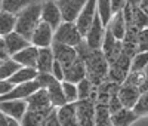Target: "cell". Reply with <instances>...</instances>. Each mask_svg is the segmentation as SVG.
Listing matches in <instances>:
<instances>
[{"label": "cell", "instance_id": "1", "mask_svg": "<svg viewBox=\"0 0 148 126\" xmlns=\"http://www.w3.org/2000/svg\"><path fill=\"white\" fill-rule=\"evenodd\" d=\"M79 58L83 61L86 68V79L93 86H99L108 80V61L102 50H93L86 46L83 42L77 48Z\"/></svg>", "mask_w": 148, "mask_h": 126}, {"label": "cell", "instance_id": "2", "mask_svg": "<svg viewBox=\"0 0 148 126\" xmlns=\"http://www.w3.org/2000/svg\"><path fill=\"white\" fill-rule=\"evenodd\" d=\"M40 22H42V3L36 2L15 17L14 31H16L22 37H25L27 40H30L34 30L37 28V25Z\"/></svg>", "mask_w": 148, "mask_h": 126}, {"label": "cell", "instance_id": "3", "mask_svg": "<svg viewBox=\"0 0 148 126\" xmlns=\"http://www.w3.org/2000/svg\"><path fill=\"white\" fill-rule=\"evenodd\" d=\"M83 42H84V37L82 36V33L79 31L74 22H62L55 30L53 43L65 45V46H71L77 49Z\"/></svg>", "mask_w": 148, "mask_h": 126}, {"label": "cell", "instance_id": "4", "mask_svg": "<svg viewBox=\"0 0 148 126\" xmlns=\"http://www.w3.org/2000/svg\"><path fill=\"white\" fill-rule=\"evenodd\" d=\"M132 58L121 52L113 62L108 64V80L116 85H123L130 73Z\"/></svg>", "mask_w": 148, "mask_h": 126}, {"label": "cell", "instance_id": "5", "mask_svg": "<svg viewBox=\"0 0 148 126\" xmlns=\"http://www.w3.org/2000/svg\"><path fill=\"white\" fill-rule=\"evenodd\" d=\"M77 125L79 126H96V107L95 101L83 99L76 103Z\"/></svg>", "mask_w": 148, "mask_h": 126}, {"label": "cell", "instance_id": "6", "mask_svg": "<svg viewBox=\"0 0 148 126\" xmlns=\"http://www.w3.org/2000/svg\"><path fill=\"white\" fill-rule=\"evenodd\" d=\"M105 30H107V27L102 24L101 18L96 14L92 27L89 28V31L84 36L86 46H88L89 49H93V50H101L102 42H104V36H105Z\"/></svg>", "mask_w": 148, "mask_h": 126}, {"label": "cell", "instance_id": "7", "mask_svg": "<svg viewBox=\"0 0 148 126\" xmlns=\"http://www.w3.org/2000/svg\"><path fill=\"white\" fill-rule=\"evenodd\" d=\"M64 22H76L82 9L88 3V0H55Z\"/></svg>", "mask_w": 148, "mask_h": 126}, {"label": "cell", "instance_id": "8", "mask_svg": "<svg viewBox=\"0 0 148 126\" xmlns=\"http://www.w3.org/2000/svg\"><path fill=\"white\" fill-rule=\"evenodd\" d=\"M42 22L47 24L53 31L62 24V15L55 0H47L42 3Z\"/></svg>", "mask_w": 148, "mask_h": 126}, {"label": "cell", "instance_id": "9", "mask_svg": "<svg viewBox=\"0 0 148 126\" xmlns=\"http://www.w3.org/2000/svg\"><path fill=\"white\" fill-rule=\"evenodd\" d=\"M95 17H96V0H88V3L84 5V8L80 12V15L77 17L76 22H74L83 37L86 36V33H88L89 28L92 27Z\"/></svg>", "mask_w": 148, "mask_h": 126}, {"label": "cell", "instance_id": "10", "mask_svg": "<svg viewBox=\"0 0 148 126\" xmlns=\"http://www.w3.org/2000/svg\"><path fill=\"white\" fill-rule=\"evenodd\" d=\"M125 21H126V27L127 28H136V30H142L148 27V17L139 9V6H132V5H126L125 10Z\"/></svg>", "mask_w": 148, "mask_h": 126}, {"label": "cell", "instance_id": "11", "mask_svg": "<svg viewBox=\"0 0 148 126\" xmlns=\"http://www.w3.org/2000/svg\"><path fill=\"white\" fill-rule=\"evenodd\" d=\"M53 34L55 31L49 27L47 24L45 22H40L37 25V28L34 30L31 39H30V43L39 49H45V48H52L53 45Z\"/></svg>", "mask_w": 148, "mask_h": 126}, {"label": "cell", "instance_id": "12", "mask_svg": "<svg viewBox=\"0 0 148 126\" xmlns=\"http://www.w3.org/2000/svg\"><path fill=\"white\" fill-rule=\"evenodd\" d=\"M39 89H40V85H39L37 80H33V82H28V83H22V85H16V86L12 87L10 92H8L3 96H0V103H2V101H9V99H24L25 101L27 98H30Z\"/></svg>", "mask_w": 148, "mask_h": 126}, {"label": "cell", "instance_id": "13", "mask_svg": "<svg viewBox=\"0 0 148 126\" xmlns=\"http://www.w3.org/2000/svg\"><path fill=\"white\" fill-rule=\"evenodd\" d=\"M25 101H27V108H30V110H37V111L46 113V114H51L55 110L53 105L51 104V99H49L46 89H39Z\"/></svg>", "mask_w": 148, "mask_h": 126}, {"label": "cell", "instance_id": "14", "mask_svg": "<svg viewBox=\"0 0 148 126\" xmlns=\"http://www.w3.org/2000/svg\"><path fill=\"white\" fill-rule=\"evenodd\" d=\"M52 52H53V58L56 62H59L64 68L70 67L74 61L79 58L77 49L71 48V46H65V45H59V43H53L52 45Z\"/></svg>", "mask_w": 148, "mask_h": 126}, {"label": "cell", "instance_id": "15", "mask_svg": "<svg viewBox=\"0 0 148 126\" xmlns=\"http://www.w3.org/2000/svg\"><path fill=\"white\" fill-rule=\"evenodd\" d=\"M0 111L6 114L8 117H12L18 122L22 120L24 114L27 111V101L24 99H9L0 103Z\"/></svg>", "mask_w": 148, "mask_h": 126}, {"label": "cell", "instance_id": "16", "mask_svg": "<svg viewBox=\"0 0 148 126\" xmlns=\"http://www.w3.org/2000/svg\"><path fill=\"white\" fill-rule=\"evenodd\" d=\"M45 89L49 95V99H51V104L53 105V108H59L67 104V99L64 96V92H62V82L56 80L53 76L51 74V79L46 83Z\"/></svg>", "mask_w": 148, "mask_h": 126}, {"label": "cell", "instance_id": "17", "mask_svg": "<svg viewBox=\"0 0 148 126\" xmlns=\"http://www.w3.org/2000/svg\"><path fill=\"white\" fill-rule=\"evenodd\" d=\"M119 101L123 108H127V110H133V107L136 105L138 99L141 96V91L138 87H133V86H127V85H120L119 87Z\"/></svg>", "mask_w": 148, "mask_h": 126}, {"label": "cell", "instance_id": "18", "mask_svg": "<svg viewBox=\"0 0 148 126\" xmlns=\"http://www.w3.org/2000/svg\"><path fill=\"white\" fill-rule=\"evenodd\" d=\"M3 42H5V46H6V50L9 56L12 58L14 55H16L18 52H21L22 49H25L27 46H30V40H27L25 37H22L21 34H18L16 31H12L9 33L8 36L3 37Z\"/></svg>", "mask_w": 148, "mask_h": 126}, {"label": "cell", "instance_id": "19", "mask_svg": "<svg viewBox=\"0 0 148 126\" xmlns=\"http://www.w3.org/2000/svg\"><path fill=\"white\" fill-rule=\"evenodd\" d=\"M37 56H39V48L30 45L25 49H22L21 52H18L16 55H14V56H12V59H14L16 64H19L21 67L36 68Z\"/></svg>", "mask_w": 148, "mask_h": 126}, {"label": "cell", "instance_id": "20", "mask_svg": "<svg viewBox=\"0 0 148 126\" xmlns=\"http://www.w3.org/2000/svg\"><path fill=\"white\" fill-rule=\"evenodd\" d=\"M83 79H86V68H84V64L80 58H77L70 67L64 68V82L77 85Z\"/></svg>", "mask_w": 148, "mask_h": 126}, {"label": "cell", "instance_id": "21", "mask_svg": "<svg viewBox=\"0 0 148 126\" xmlns=\"http://www.w3.org/2000/svg\"><path fill=\"white\" fill-rule=\"evenodd\" d=\"M53 62H55V58H53L52 48L39 49V56H37V64H36L37 73L39 74H51Z\"/></svg>", "mask_w": 148, "mask_h": 126}, {"label": "cell", "instance_id": "22", "mask_svg": "<svg viewBox=\"0 0 148 126\" xmlns=\"http://www.w3.org/2000/svg\"><path fill=\"white\" fill-rule=\"evenodd\" d=\"M56 116L61 126H79L77 125V113H76V103L65 104L56 108Z\"/></svg>", "mask_w": 148, "mask_h": 126}, {"label": "cell", "instance_id": "23", "mask_svg": "<svg viewBox=\"0 0 148 126\" xmlns=\"http://www.w3.org/2000/svg\"><path fill=\"white\" fill-rule=\"evenodd\" d=\"M138 33H139V30H136V28H127L126 34H125V39L121 40L123 52L130 58H133L139 52L138 50Z\"/></svg>", "mask_w": 148, "mask_h": 126}, {"label": "cell", "instance_id": "24", "mask_svg": "<svg viewBox=\"0 0 148 126\" xmlns=\"http://www.w3.org/2000/svg\"><path fill=\"white\" fill-rule=\"evenodd\" d=\"M107 28L113 33V36L116 37L119 42H121L123 39H125V34H126L127 27H126V21H125V15H123V12H119V14L113 15L110 24L107 25Z\"/></svg>", "mask_w": 148, "mask_h": 126}, {"label": "cell", "instance_id": "25", "mask_svg": "<svg viewBox=\"0 0 148 126\" xmlns=\"http://www.w3.org/2000/svg\"><path fill=\"white\" fill-rule=\"evenodd\" d=\"M136 119L138 116L133 113V110H127V108H120L116 113H111L110 116L113 126H130Z\"/></svg>", "mask_w": 148, "mask_h": 126}, {"label": "cell", "instance_id": "26", "mask_svg": "<svg viewBox=\"0 0 148 126\" xmlns=\"http://www.w3.org/2000/svg\"><path fill=\"white\" fill-rule=\"evenodd\" d=\"M39 76L36 68H28V67H21L12 77L8 80L12 86H16V85H22V83H28L36 80V77Z\"/></svg>", "mask_w": 148, "mask_h": 126}, {"label": "cell", "instance_id": "27", "mask_svg": "<svg viewBox=\"0 0 148 126\" xmlns=\"http://www.w3.org/2000/svg\"><path fill=\"white\" fill-rule=\"evenodd\" d=\"M36 2L37 0H2V10L16 17L19 12H22L25 8Z\"/></svg>", "mask_w": 148, "mask_h": 126}, {"label": "cell", "instance_id": "28", "mask_svg": "<svg viewBox=\"0 0 148 126\" xmlns=\"http://www.w3.org/2000/svg\"><path fill=\"white\" fill-rule=\"evenodd\" d=\"M96 14L101 18L102 24L107 25L110 24L113 18V9H111V0H96Z\"/></svg>", "mask_w": 148, "mask_h": 126}, {"label": "cell", "instance_id": "29", "mask_svg": "<svg viewBox=\"0 0 148 126\" xmlns=\"http://www.w3.org/2000/svg\"><path fill=\"white\" fill-rule=\"evenodd\" d=\"M77 94H79V101H83V99L95 101L96 86H93L88 79H83L80 83H77Z\"/></svg>", "mask_w": 148, "mask_h": 126}, {"label": "cell", "instance_id": "30", "mask_svg": "<svg viewBox=\"0 0 148 126\" xmlns=\"http://www.w3.org/2000/svg\"><path fill=\"white\" fill-rule=\"evenodd\" d=\"M15 30V15L0 10V37H5Z\"/></svg>", "mask_w": 148, "mask_h": 126}, {"label": "cell", "instance_id": "31", "mask_svg": "<svg viewBox=\"0 0 148 126\" xmlns=\"http://www.w3.org/2000/svg\"><path fill=\"white\" fill-rule=\"evenodd\" d=\"M19 68H21V65L16 64V62L12 59V58L3 61L2 64H0V82L9 80V79H10L12 76H14Z\"/></svg>", "mask_w": 148, "mask_h": 126}, {"label": "cell", "instance_id": "32", "mask_svg": "<svg viewBox=\"0 0 148 126\" xmlns=\"http://www.w3.org/2000/svg\"><path fill=\"white\" fill-rule=\"evenodd\" d=\"M148 67V52H138L132 58L130 71H145Z\"/></svg>", "mask_w": 148, "mask_h": 126}, {"label": "cell", "instance_id": "33", "mask_svg": "<svg viewBox=\"0 0 148 126\" xmlns=\"http://www.w3.org/2000/svg\"><path fill=\"white\" fill-rule=\"evenodd\" d=\"M62 92L67 99V104H74L79 101V94H77V85L70 83V82H62Z\"/></svg>", "mask_w": 148, "mask_h": 126}, {"label": "cell", "instance_id": "34", "mask_svg": "<svg viewBox=\"0 0 148 126\" xmlns=\"http://www.w3.org/2000/svg\"><path fill=\"white\" fill-rule=\"evenodd\" d=\"M133 113H135L138 117H141V116H148V92L141 94L136 105L133 107Z\"/></svg>", "mask_w": 148, "mask_h": 126}, {"label": "cell", "instance_id": "35", "mask_svg": "<svg viewBox=\"0 0 148 126\" xmlns=\"http://www.w3.org/2000/svg\"><path fill=\"white\" fill-rule=\"evenodd\" d=\"M144 76H145V71H130L127 79L125 80L123 85H127V86H133V87H141L142 82H144Z\"/></svg>", "mask_w": 148, "mask_h": 126}, {"label": "cell", "instance_id": "36", "mask_svg": "<svg viewBox=\"0 0 148 126\" xmlns=\"http://www.w3.org/2000/svg\"><path fill=\"white\" fill-rule=\"evenodd\" d=\"M138 50L139 52H148V27L139 30L138 33Z\"/></svg>", "mask_w": 148, "mask_h": 126}, {"label": "cell", "instance_id": "37", "mask_svg": "<svg viewBox=\"0 0 148 126\" xmlns=\"http://www.w3.org/2000/svg\"><path fill=\"white\" fill-rule=\"evenodd\" d=\"M51 74L53 76V77L56 79V80H59V82H64V67L59 64V62H53V67H52V71H51Z\"/></svg>", "mask_w": 148, "mask_h": 126}, {"label": "cell", "instance_id": "38", "mask_svg": "<svg viewBox=\"0 0 148 126\" xmlns=\"http://www.w3.org/2000/svg\"><path fill=\"white\" fill-rule=\"evenodd\" d=\"M42 126H61L59 125V120H58V116H56V108L43 120Z\"/></svg>", "mask_w": 148, "mask_h": 126}, {"label": "cell", "instance_id": "39", "mask_svg": "<svg viewBox=\"0 0 148 126\" xmlns=\"http://www.w3.org/2000/svg\"><path fill=\"white\" fill-rule=\"evenodd\" d=\"M127 2L126 0H111V9H113V15L119 14V12H123L126 8Z\"/></svg>", "mask_w": 148, "mask_h": 126}, {"label": "cell", "instance_id": "40", "mask_svg": "<svg viewBox=\"0 0 148 126\" xmlns=\"http://www.w3.org/2000/svg\"><path fill=\"white\" fill-rule=\"evenodd\" d=\"M9 54L6 50V46H5V42H3V37H0V62H3L6 59H9Z\"/></svg>", "mask_w": 148, "mask_h": 126}, {"label": "cell", "instance_id": "41", "mask_svg": "<svg viewBox=\"0 0 148 126\" xmlns=\"http://www.w3.org/2000/svg\"><path fill=\"white\" fill-rule=\"evenodd\" d=\"M12 86L8 80H5V82H0V96H3V95H6L8 92H10L12 91Z\"/></svg>", "mask_w": 148, "mask_h": 126}, {"label": "cell", "instance_id": "42", "mask_svg": "<svg viewBox=\"0 0 148 126\" xmlns=\"http://www.w3.org/2000/svg\"><path fill=\"white\" fill-rule=\"evenodd\" d=\"M139 91H141V94H144V92H148V67L145 68L144 82H142V85H141V87H139Z\"/></svg>", "mask_w": 148, "mask_h": 126}, {"label": "cell", "instance_id": "43", "mask_svg": "<svg viewBox=\"0 0 148 126\" xmlns=\"http://www.w3.org/2000/svg\"><path fill=\"white\" fill-rule=\"evenodd\" d=\"M0 126H9V117L0 111Z\"/></svg>", "mask_w": 148, "mask_h": 126}, {"label": "cell", "instance_id": "44", "mask_svg": "<svg viewBox=\"0 0 148 126\" xmlns=\"http://www.w3.org/2000/svg\"><path fill=\"white\" fill-rule=\"evenodd\" d=\"M9 126H21V122H18V120H15V119L9 117Z\"/></svg>", "mask_w": 148, "mask_h": 126}, {"label": "cell", "instance_id": "45", "mask_svg": "<svg viewBox=\"0 0 148 126\" xmlns=\"http://www.w3.org/2000/svg\"><path fill=\"white\" fill-rule=\"evenodd\" d=\"M126 2H127V5H132V6H138V5L142 2V0H126Z\"/></svg>", "mask_w": 148, "mask_h": 126}, {"label": "cell", "instance_id": "46", "mask_svg": "<svg viewBox=\"0 0 148 126\" xmlns=\"http://www.w3.org/2000/svg\"><path fill=\"white\" fill-rule=\"evenodd\" d=\"M96 126H113V125H111V120H110V122H104V123H96Z\"/></svg>", "mask_w": 148, "mask_h": 126}, {"label": "cell", "instance_id": "47", "mask_svg": "<svg viewBox=\"0 0 148 126\" xmlns=\"http://www.w3.org/2000/svg\"><path fill=\"white\" fill-rule=\"evenodd\" d=\"M37 2H40V3H43V2H47V0H37Z\"/></svg>", "mask_w": 148, "mask_h": 126}, {"label": "cell", "instance_id": "48", "mask_svg": "<svg viewBox=\"0 0 148 126\" xmlns=\"http://www.w3.org/2000/svg\"><path fill=\"white\" fill-rule=\"evenodd\" d=\"M0 10H2V0H0Z\"/></svg>", "mask_w": 148, "mask_h": 126}, {"label": "cell", "instance_id": "49", "mask_svg": "<svg viewBox=\"0 0 148 126\" xmlns=\"http://www.w3.org/2000/svg\"><path fill=\"white\" fill-rule=\"evenodd\" d=\"M0 64H2V62H0Z\"/></svg>", "mask_w": 148, "mask_h": 126}]
</instances>
